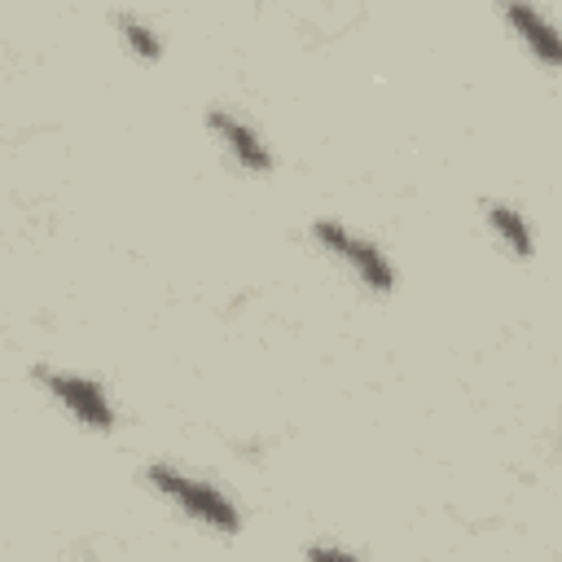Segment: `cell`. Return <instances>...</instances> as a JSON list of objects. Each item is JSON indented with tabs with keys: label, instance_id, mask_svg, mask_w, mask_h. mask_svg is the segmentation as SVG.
Wrapping results in <instances>:
<instances>
[{
	"label": "cell",
	"instance_id": "7",
	"mask_svg": "<svg viewBox=\"0 0 562 562\" xmlns=\"http://www.w3.org/2000/svg\"><path fill=\"white\" fill-rule=\"evenodd\" d=\"M119 31H123V40H127V48H132V53H140V57H149V61L162 53L158 35H154L145 22H136V18H119Z\"/></svg>",
	"mask_w": 562,
	"mask_h": 562
},
{
	"label": "cell",
	"instance_id": "1",
	"mask_svg": "<svg viewBox=\"0 0 562 562\" xmlns=\"http://www.w3.org/2000/svg\"><path fill=\"white\" fill-rule=\"evenodd\" d=\"M149 483H154L158 492H167L176 505H184L193 518H202V522H211V527H220V531H237V509H233L215 487L193 483V479H184V474H176V470H167V465H154V470H149Z\"/></svg>",
	"mask_w": 562,
	"mask_h": 562
},
{
	"label": "cell",
	"instance_id": "4",
	"mask_svg": "<svg viewBox=\"0 0 562 562\" xmlns=\"http://www.w3.org/2000/svg\"><path fill=\"white\" fill-rule=\"evenodd\" d=\"M206 123L228 140V149H233L250 171H268V167H272V154L263 149V140H259L246 123H237V119H233V114H224V110H211V114H206Z\"/></svg>",
	"mask_w": 562,
	"mask_h": 562
},
{
	"label": "cell",
	"instance_id": "3",
	"mask_svg": "<svg viewBox=\"0 0 562 562\" xmlns=\"http://www.w3.org/2000/svg\"><path fill=\"white\" fill-rule=\"evenodd\" d=\"M35 378H40L70 413H79L88 426H97V430H110V426H114V408H110V400H105V391H101L97 382L75 378V373H53V369H35Z\"/></svg>",
	"mask_w": 562,
	"mask_h": 562
},
{
	"label": "cell",
	"instance_id": "5",
	"mask_svg": "<svg viewBox=\"0 0 562 562\" xmlns=\"http://www.w3.org/2000/svg\"><path fill=\"white\" fill-rule=\"evenodd\" d=\"M505 18L514 22V31L536 48V57L544 66H558V35L549 31V22L527 4V0H505Z\"/></svg>",
	"mask_w": 562,
	"mask_h": 562
},
{
	"label": "cell",
	"instance_id": "6",
	"mask_svg": "<svg viewBox=\"0 0 562 562\" xmlns=\"http://www.w3.org/2000/svg\"><path fill=\"white\" fill-rule=\"evenodd\" d=\"M487 220H492V228L509 241L514 255H531V233H527V224H522L518 211H509L505 202H487Z\"/></svg>",
	"mask_w": 562,
	"mask_h": 562
},
{
	"label": "cell",
	"instance_id": "2",
	"mask_svg": "<svg viewBox=\"0 0 562 562\" xmlns=\"http://www.w3.org/2000/svg\"><path fill=\"white\" fill-rule=\"evenodd\" d=\"M312 233H316V241H325L334 255H342V259H347V263H351V268H356L373 290H391V285H395V272H391L386 255H382L378 246H369L364 237H351V233H347V228H338L334 220H321Z\"/></svg>",
	"mask_w": 562,
	"mask_h": 562
}]
</instances>
